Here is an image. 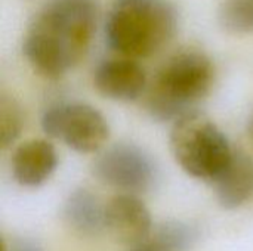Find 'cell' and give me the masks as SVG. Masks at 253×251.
<instances>
[{"mask_svg": "<svg viewBox=\"0 0 253 251\" xmlns=\"http://www.w3.org/2000/svg\"><path fill=\"white\" fill-rule=\"evenodd\" d=\"M218 22L231 34H253V0H221Z\"/></svg>", "mask_w": 253, "mask_h": 251, "instance_id": "13", "label": "cell"}, {"mask_svg": "<svg viewBox=\"0 0 253 251\" xmlns=\"http://www.w3.org/2000/svg\"><path fill=\"white\" fill-rule=\"evenodd\" d=\"M215 83L212 59L197 49L173 53L156 72L147 95V109L160 123H175L197 111Z\"/></svg>", "mask_w": 253, "mask_h": 251, "instance_id": "2", "label": "cell"}, {"mask_svg": "<svg viewBox=\"0 0 253 251\" xmlns=\"http://www.w3.org/2000/svg\"><path fill=\"white\" fill-rule=\"evenodd\" d=\"M95 178L122 194H144L154 188L159 170L153 157L135 143H116L93 161Z\"/></svg>", "mask_w": 253, "mask_h": 251, "instance_id": "6", "label": "cell"}, {"mask_svg": "<svg viewBox=\"0 0 253 251\" xmlns=\"http://www.w3.org/2000/svg\"><path fill=\"white\" fill-rule=\"evenodd\" d=\"M43 132L80 154L98 152L110 138V126L101 111L89 104L62 102L42 115Z\"/></svg>", "mask_w": 253, "mask_h": 251, "instance_id": "5", "label": "cell"}, {"mask_svg": "<svg viewBox=\"0 0 253 251\" xmlns=\"http://www.w3.org/2000/svg\"><path fill=\"white\" fill-rule=\"evenodd\" d=\"M3 251H44L43 246L33 240V238H27V237H10L3 238Z\"/></svg>", "mask_w": 253, "mask_h": 251, "instance_id": "15", "label": "cell"}, {"mask_svg": "<svg viewBox=\"0 0 253 251\" xmlns=\"http://www.w3.org/2000/svg\"><path fill=\"white\" fill-rule=\"evenodd\" d=\"M219 206L236 210L253 197V158L242 149H234L224 173L213 183Z\"/></svg>", "mask_w": 253, "mask_h": 251, "instance_id": "10", "label": "cell"}, {"mask_svg": "<svg viewBox=\"0 0 253 251\" xmlns=\"http://www.w3.org/2000/svg\"><path fill=\"white\" fill-rule=\"evenodd\" d=\"M200 231L190 222L169 219L157 225L148 238L129 251H190L199 241Z\"/></svg>", "mask_w": 253, "mask_h": 251, "instance_id": "12", "label": "cell"}, {"mask_svg": "<svg viewBox=\"0 0 253 251\" xmlns=\"http://www.w3.org/2000/svg\"><path fill=\"white\" fill-rule=\"evenodd\" d=\"M169 145L175 161L187 175L212 185L234 154L225 133L199 109L173 123Z\"/></svg>", "mask_w": 253, "mask_h": 251, "instance_id": "4", "label": "cell"}, {"mask_svg": "<svg viewBox=\"0 0 253 251\" xmlns=\"http://www.w3.org/2000/svg\"><path fill=\"white\" fill-rule=\"evenodd\" d=\"M24 127V114L18 101L6 93L0 96V145L9 148L21 136Z\"/></svg>", "mask_w": 253, "mask_h": 251, "instance_id": "14", "label": "cell"}, {"mask_svg": "<svg viewBox=\"0 0 253 251\" xmlns=\"http://www.w3.org/2000/svg\"><path fill=\"white\" fill-rule=\"evenodd\" d=\"M96 90L113 101L132 102L147 90L145 70L136 59L117 56L99 62L93 72Z\"/></svg>", "mask_w": 253, "mask_h": 251, "instance_id": "7", "label": "cell"}, {"mask_svg": "<svg viewBox=\"0 0 253 251\" xmlns=\"http://www.w3.org/2000/svg\"><path fill=\"white\" fill-rule=\"evenodd\" d=\"M248 133H249V136H251V139H252V142H253V112H252V115H251V118H249V124H248Z\"/></svg>", "mask_w": 253, "mask_h": 251, "instance_id": "16", "label": "cell"}, {"mask_svg": "<svg viewBox=\"0 0 253 251\" xmlns=\"http://www.w3.org/2000/svg\"><path fill=\"white\" fill-rule=\"evenodd\" d=\"M96 24V0H46L27 27L22 53L34 72L58 80L84 58Z\"/></svg>", "mask_w": 253, "mask_h": 251, "instance_id": "1", "label": "cell"}, {"mask_svg": "<svg viewBox=\"0 0 253 251\" xmlns=\"http://www.w3.org/2000/svg\"><path fill=\"white\" fill-rule=\"evenodd\" d=\"M58 167L55 146L46 139H30L16 146L12 155V175L27 188L43 185Z\"/></svg>", "mask_w": 253, "mask_h": 251, "instance_id": "9", "label": "cell"}, {"mask_svg": "<svg viewBox=\"0 0 253 251\" xmlns=\"http://www.w3.org/2000/svg\"><path fill=\"white\" fill-rule=\"evenodd\" d=\"M178 13L169 0H114L105 24V43L125 58H148L175 36Z\"/></svg>", "mask_w": 253, "mask_h": 251, "instance_id": "3", "label": "cell"}, {"mask_svg": "<svg viewBox=\"0 0 253 251\" xmlns=\"http://www.w3.org/2000/svg\"><path fill=\"white\" fill-rule=\"evenodd\" d=\"M148 207L132 194H119L107 203V232L129 249L142 243L153 232Z\"/></svg>", "mask_w": 253, "mask_h": 251, "instance_id": "8", "label": "cell"}, {"mask_svg": "<svg viewBox=\"0 0 253 251\" xmlns=\"http://www.w3.org/2000/svg\"><path fill=\"white\" fill-rule=\"evenodd\" d=\"M62 216L65 225L82 237H98L107 231V204L86 188H77L67 197Z\"/></svg>", "mask_w": 253, "mask_h": 251, "instance_id": "11", "label": "cell"}]
</instances>
